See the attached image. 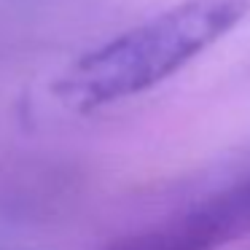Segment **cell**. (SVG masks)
Masks as SVG:
<instances>
[{
	"label": "cell",
	"mask_w": 250,
	"mask_h": 250,
	"mask_svg": "<svg viewBox=\"0 0 250 250\" xmlns=\"http://www.w3.org/2000/svg\"><path fill=\"white\" fill-rule=\"evenodd\" d=\"M250 11V0H183L129 27L76 60L54 94L78 113L108 108L151 92L229 35Z\"/></svg>",
	"instance_id": "obj_1"
},
{
	"label": "cell",
	"mask_w": 250,
	"mask_h": 250,
	"mask_svg": "<svg viewBox=\"0 0 250 250\" xmlns=\"http://www.w3.org/2000/svg\"><path fill=\"white\" fill-rule=\"evenodd\" d=\"M250 234V175L164 221L116 239L108 250H221Z\"/></svg>",
	"instance_id": "obj_2"
}]
</instances>
